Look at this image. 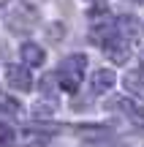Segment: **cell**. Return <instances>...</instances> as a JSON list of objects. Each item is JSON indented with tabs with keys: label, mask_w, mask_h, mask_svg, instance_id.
I'll use <instances>...</instances> for the list:
<instances>
[{
	"label": "cell",
	"mask_w": 144,
	"mask_h": 147,
	"mask_svg": "<svg viewBox=\"0 0 144 147\" xmlns=\"http://www.w3.org/2000/svg\"><path fill=\"white\" fill-rule=\"evenodd\" d=\"M84 68H87V57L84 55H71L60 63L57 68V84L60 90L65 93H76L82 84V76H84Z\"/></svg>",
	"instance_id": "obj_1"
},
{
	"label": "cell",
	"mask_w": 144,
	"mask_h": 147,
	"mask_svg": "<svg viewBox=\"0 0 144 147\" xmlns=\"http://www.w3.org/2000/svg\"><path fill=\"white\" fill-rule=\"evenodd\" d=\"M103 52L109 55L112 63H128L131 57V38L123 36V33H114L103 41Z\"/></svg>",
	"instance_id": "obj_2"
},
{
	"label": "cell",
	"mask_w": 144,
	"mask_h": 147,
	"mask_svg": "<svg viewBox=\"0 0 144 147\" xmlns=\"http://www.w3.org/2000/svg\"><path fill=\"white\" fill-rule=\"evenodd\" d=\"M5 82H8V87H11V90L27 93V90L33 87L30 65H5Z\"/></svg>",
	"instance_id": "obj_3"
},
{
	"label": "cell",
	"mask_w": 144,
	"mask_h": 147,
	"mask_svg": "<svg viewBox=\"0 0 144 147\" xmlns=\"http://www.w3.org/2000/svg\"><path fill=\"white\" fill-rule=\"evenodd\" d=\"M33 19H35V11L27 8V5H14L8 11V22H11L14 30H27L33 25Z\"/></svg>",
	"instance_id": "obj_4"
},
{
	"label": "cell",
	"mask_w": 144,
	"mask_h": 147,
	"mask_svg": "<svg viewBox=\"0 0 144 147\" xmlns=\"http://www.w3.org/2000/svg\"><path fill=\"white\" fill-rule=\"evenodd\" d=\"M22 60H25V65H30V68H38V65H44V60H46V55H44V49L38 47V44H22L19 49Z\"/></svg>",
	"instance_id": "obj_5"
},
{
	"label": "cell",
	"mask_w": 144,
	"mask_h": 147,
	"mask_svg": "<svg viewBox=\"0 0 144 147\" xmlns=\"http://www.w3.org/2000/svg\"><path fill=\"white\" fill-rule=\"evenodd\" d=\"M114 82H117V74L112 68H98L92 74V90L95 93H106V90L114 87Z\"/></svg>",
	"instance_id": "obj_6"
},
{
	"label": "cell",
	"mask_w": 144,
	"mask_h": 147,
	"mask_svg": "<svg viewBox=\"0 0 144 147\" xmlns=\"http://www.w3.org/2000/svg\"><path fill=\"white\" fill-rule=\"evenodd\" d=\"M57 98H54L52 93H44V98L38 101V104H33V115L35 117H52L54 112H57Z\"/></svg>",
	"instance_id": "obj_7"
},
{
	"label": "cell",
	"mask_w": 144,
	"mask_h": 147,
	"mask_svg": "<svg viewBox=\"0 0 144 147\" xmlns=\"http://www.w3.org/2000/svg\"><path fill=\"white\" fill-rule=\"evenodd\" d=\"M123 84H125V90H128L133 98H144V79H141V74H139V71L128 74V76L123 79Z\"/></svg>",
	"instance_id": "obj_8"
},
{
	"label": "cell",
	"mask_w": 144,
	"mask_h": 147,
	"mask_svg": "<svg viewBox=\"0 0 144 147\" xmlns=\"http://www.w3.org/2000/svg\"><path fill=\"white\" fill-rule=\"evenodd\" d=\"M117 33H123V36H128V38H136L139 36V22H136L133 16H120L117 19Z\"/></svg>",
	"instance_id": "obj_9"
},
{
	"label": "cell",
	"mask_w": 144,
	"mask_h": 147,
	"mask_svg": "<svg viewBox=\"0 0 144 147\" xmlns=\"http://www.w3.org/2000/svg\"><path fill=\"white\" fill-rule=\"evenodd\" d=\"M16 139V134H14V128L11 125H5V123H0V147H5V144H11Z\"/></svg>",
	"instance_id": "obj_10"
},
{
	"label": "cell",
	"mask_w": 144,
	"mask_h": 147,
	"mask_svg": "<svg viewBox=\"0 0 144 147\" xmlns=\"http://www.w3.org/2000/svg\"><path fill=\"white\" fill-rule=\"evenodd\" d=\"M82 147H106V144H98V142H90V144H82Z\"/></svg>",
	"instance_id": "obj_11"
},
{
	"label": "cell",
	"mask_w": 144,
	"mask_h": 147,
	"mask_svg": "<svg viewBox=\"0 0 144 147\" xmlns=\"http://www.w3.org/2000/svg\"><path fill=\"white\" fill-rule=\"evenodd\" d=\"M87 3H103V0H87Z\"/></svg>",
	"instance_id": "obj_12"
}]
</instances>
